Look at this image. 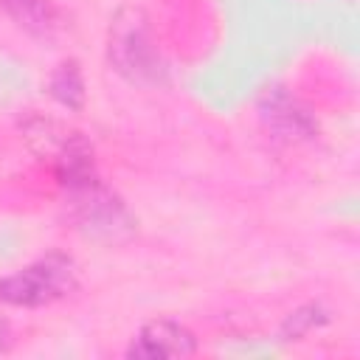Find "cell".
I'll list each match as a JSON object with an SVG mask.
<instances>
[{"mask_svg":"<svg viewBox=\"0 0 360 360\" xmlns=\"http://www.w3.org/2000/svg\"><path fill=\"white\" fill-rule=\"evenodd\" d=\"M76 284L73 262L62 253H48L14 276L0 278V301L14 307H42L68 295Z\"/></svg>","mask_w":360,"mask_h":360,"instance_id":"cell-1","label":"cell"},{"mask_svg":"<svg viewBox=\"0 0 360 360\" xmlns=\"http://www.w3.org/2000/svg\"><path fill=\"white\" fill-rule=\"evenodd\" d=\"M110 62L132 82H160L163 65L141 11L127 8L110 28Z\"/></svg>","mask_w":360,"mask_h":360,"instance_id":"cell-2","label":"cell"},{"mask_svg":"<svg viewBox=\"0 0 360 360\" xmlns=\"http://www.w3.org/2000/svg\"><path fill=\"white\" fill-rule=\"evenodd\" d=\"M197 352V340L194 335L169 318L160 321H149L141 326V332L132 338L127 357L135 360H158V357H188Z\"/></svg>","mask_w":360,"mask_h":360,"instance_id":"cell-3","label":"cell"},{"mask_svg":"<svg viewBox=\"0 0 360 360\" xmlns=\"http://www.w3.org/2000/svg\"><path fill=\"white\" fill-rule=\"evenodd\" d=\"M259 112L264 118L267 127H273L278 135L284 138H309L315 132V121L309 118V112L281 87L267 90L259 101Z\"/></svg>","mask_w":360,"mask_h":360,"instance_id":"cell-4","label":"cell"},{"mask_svg":"<svg viewBox=\"0 0 360 360\" xmlns=\"http://www.w3.org/2000/svg\"><path fill=\"white\" fill-rule=\"evenodd\" d=\"M0 6L31 34L51 37L59 28L56 8L48 0H0Z\"/></svg>","mask_w":360,"mask_h":360,"instance_id":"cell-5","label":"cell"},{"mask_svg":"<svg viewBox=\"0 0 360 360\" xmlns=\"http://www.w3.org/2000/svg\"><path fill=\"white\" fill-rule=\"evenodd\" d=\"M51 96L68 107V110H82L84 104V79H82V70L79 65L70 59V62H62L53 76H51Z\"/></svg>","mask_w":360,"mask_h":360,"instance_id":"cell-6","label":"cell"},{"mask_svg":"<svg viewBox=\"0 0 360 360\" xmlns=\"http://www.w3.org/2000/svg\"><path fill=\"white\" fill-rule=\"evenodd\" d=\"M326 321V315L321 312V307H304V309H298L295 315H290V321L284 323V338L287 340H292V338H301L307 329H312V326H318V323H323Z\"/></svg>","mask_w":360,"mask_h":360,"instance_id":"cell-7","label":"cell"}]
</instances>
